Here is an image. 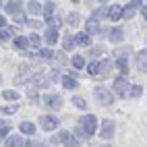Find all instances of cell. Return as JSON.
Instances as JSON below:
<instances>
[{
  "mask_svg": "<svg viewBox=\"0 0 147 147\" xmlns=\"http://www.w3.org/2000/svg\"><path fill=\"white\" fill-rule=\"evenodd\" d=\"M110 40H112V42H120V40H122V29H120V27H116V29H112V31H110Z\"/></svg>",
  "mask_w": 147,
  "mask_h": 147,
  "instance_id": "e0dca14e",
  "label": "cell"
},
{
  "mask_svg": "<svg viewBox=\"0 0 147 147\" xmlns=\"http://www.w3.org/2000/svg\"><path fill=\"white\" fill-rule=\"evenodd\" d=\"M93 95L97 97V102H100L102 106H110V104L114 102V95L108 91L106 87H95V89H93Z\"/></svg>",
  "mask_w": 147,
  "mask_h": 147,
  "instance_id": "7a4b0ae2",
  "label": "cell"
},
{
  "mask_svg": "<svg viewBox=\"0 0 147 147\" xmlns=\"http://www.w3.org/2000/svg\"><path fill=\"white\" fill-rule=\"evenodd\" d=\"M19 11H21V2H8V4H6V13L15 15V13H19Z\"/></svg>",
  "mask_w": 147,
  "mask_h": 147,
  "instance_id": "ac0fdd59",
  "label": "cell"
},
{
  "mask_svg": "<svg viewBox=\"0 0 147 147\" xmlns=\"http://www.w3.org/2000/svg\"><path fill=\"white\" fill-rule=\"evenodd\" d=\"M129 52H131V48L126 46V48H120V50L116 52V56H118V58H126V56H129Z\"/></svg>",
  "mask_w": 147,
  "mask_h": 147,
  "instance_id": "4dcf8cb0",
  "label": "cell"
},
{
  "mask_svg": "<svg viewBox=\"0 0 147 147\" xmlns=\"http://www.w3.org/2000/svg\"><path fill=\"white\" fill-rule=\"evenodd\" d=\"M0 27H4V17H0Z\"/></svg>",
  "mask_w": 147,
  "mask_h": 147,
  "instance_id": "b9f144b4",
  "label": "cell"
},
{
  "mask_svg": "<svg viewBox=\"0 0 147 147\" xmlns=\"http://www.w3.org/2000/svg\"><path fill=\"white\" fill-rule=\"evenodd\" d=\"M15 46H17V48H21V50H27V48H29L27 37H17V40H15Z\"/></svg>",
  "mask_w": 147,
  "mask_h": 147,
  "instance_id": "d4e9b609",
  "label": "cell"
},
{
  "mask_svg": "<svg viewBox=\"0 0 147 147\" xmlns=\"http://www.w3.org/2000/svg\"><path fill=\"white\" fill-rule=\"evenodd\" d=\"M44 11V19H46V23H56V19H54V13H56V4L54 2H46V6L42 8Z\"/></svg>",
  "mask_w": 147,
  "mask_h": 147,
  "instance_id": "277c9868",
  "label": "cell"
},
{
  "mask_svg": "<svg viewBox=\"0 0 147 147\" xmlns=\"http://www.w3.org/2000/svg\"><path fill=\"white\" fill-rule=\"evenodd\" d=\"M27 11L31 13V15H40L42 13V6H40V2H29L27 4Z\"/></svg>",
  "mask_w": 147,
  "mask_h": 147,
  "instance_id": "2e32d148",
  "label": "cell"
},
{
  "mask_svg": "<svg viewBox=\"0 0 147 147\" xmlns=\"http://www.w3.org/2000/svg\"><path fill=\"white\" fill-rule=\"evenodd\" d=\"M129 83H126L124 79H116L114 81V89H116V93H118V95H126V91H129Z\"/></svg>",
  "mask_w": 147,
  "mask_h": 147,
  "instance_id": "52a82bcc",
  "label": "cell"
},
{
  "mask_svg": "<svg viewBox=\"0 0 147 147\" xmlns=\"http://www.w3.org/2000/svg\"><path fill=\"white\" fill-rule=\"evenodd\" d=\"M40 124H42L44 131H54L56 126H58V120L54 118V116H42V118H40Z\"/></svg>",
  "mask_w": 147,
  "mask_h": 147,
  "instance_id": "8992f818",
  "label": "cell"
},
{
  "mask_svg": "<svg viewBox=\"0 0 147 147\" xmlns=\"http://www.w3.org/2000/svg\"><path fill=\"white\" fill-rule=\"evenodd\" d=\"M97 66H100L97 62H91L89 66H87V68H89V75H91V77H97Z\"/></svg>",
  "mask_w": 147,
  "mask_h": 147,
  "instance_id": "d6a6232c",
  "label": "cell"
},
{
  "mask_svg": "<svg viewBox=\"0 0 147 147\" xmlns=\"http://www.w3.org/2000/svg\"><path fill=\"white\" fill-rule=\"evenodd\" d=\"M37 56L44 58V60H50V58L54 56V52H52V50H40V52H37Z\"/></svg>",
  "mask_w": 147,
  "mask_h": 147,
  "instance_id": "83f0119b",
  "label": "cell"
},
{
  "mask_svg": "<svg viewBox=\"0 0 147 147\" xmlns=\"http://www.w3.org/2000/svg\"><path fill=\"white\" fill-rule=\"evenodd\" d=\"M27 23L31 25V27H35V29H37V27H42V23H40V21H27Z\"/></svg>",
  "mask_w": 147,
  "mask_h": 147,
  "instance_id": "60d3db41",
  "label": "cell"
},
{
  "mask_svg": "<svg viewBox=\"0 0 147 147\" xmlns=\"http://www.w3.org/2000/svg\"><path fill=\"white\" fill-rule=\"evenodd\" d=\"M8 135V126H4V129H0V141H4V137Z\"/></svg>",
  "mask_w": 147,
  "mask_h": 147,
  "instance_id": "f35d334b",
  "label": "cell"
},
{
  "mask_svg": "<svg viewBox=\"0 0 147 147\" xmlns=\"http://www.w3.org/2000/svg\"><path fill=\"white\" fill-rule=\"evenodd\" d=\"M11 33H13V31H0V42L8 40V37H11Z\"/></svg>",
  "mask_w": 147,
  "mask_h": 147,
  "instance_id": "8d00e7d4",
  "label": "cell"
},
{
  "mask_svg": "<svg viewBox=\"0 0 147 147\" xmlns=\"http://www.w3.org/2000/svg\"><path fill=\"white\" fill-rule=\"evenodd\" d=\"M62 85L66 87V89H75V87H77V81L73 79V77H62Z\"/></svg>",
  "mask_w": 147,
  "mask_h": 147,
  "instance_id": "d6986e66",
  "label": "cell"
},
{
  "mask_svg": "<svg viewBox=\"0 0 147 147\" xmlns=\"http://www.w3.org/2000/svg\"><path fill=\"white\" fill-rule=\"evenodd\" d=\"M73 64H75L77 68H81V66L85 64V60H83V56H73Z\"/></svg>",
  "mask_w": 147,
  "mask_h": 147,
  "instance_id": "1f68e13d",
  "label": "cell"
},
{
  "mask_svg": "<svg viewBox=\"0 0 147 147\" xmlns=\"http://www.w3.org/2000/svg\"><path fill=\"white\" fill-rule=\"evenodd\" d=\"M21 133H27V135H33L35 133V126L31 122H23L21 124Z\"/></svg>",
  "mask_w": 147,
  "mask_h": 147,
  "instance_id": "7402d4cb",
  "label": "cell"
},
{
  "mask_svg": "<svg viewBox=\"0 0 147 147\" xmlns=\"http://www.w3.org/2000/svg\"><path fill=\"white\" fill-rule=\"evenodd\" d=\"M104 17H108V8H97V11L93 13V17H91V21H95V19H104Z\"/></svg>",
  "mask_w": 147,
  "mask_h": 147,
  "instance_id": "603a6c76",
  "label": "cell"
},
{
  "mask_svg": "<svg viewBox=\"0 0 147 147\" xmlns=\"http://www.w3.org/2000/svg\"><path fill=\"white\" fill-rule=\"evenodd\" d=\"M137 68H139V71H145L147 68V52L145 50L137 54Z\"/></svg>",
  "mask_w": 147,
  "mask_h": 147,
  "instance_id": "8fae6325",
  "label": "cell"
},
{
  "mask_svg": "<svg viewBox=\"0 0 147 147\" xmlns=\"http://www.w3.org/2000/svg\"><path fill=\"white\" fill-rule=\"evenodd\" d=\"M46 42H48V44H56V42H58V29H56V27H50V29L46 31Z\"/></svg>",
  "mask_w": 147,
  "mask_h": 147,
  "instance_id": "7c38bea8",
  "label": "cell"
},
{
  "mask_svg": "<svg viewBox=\"0 0 147 147\" xmlns=\"http://www.w3.org/2000/svg\"><path fill=\"white\" fill-rule=\"evenodd\" d=\"M106 50H104V46H95L93 50H91V56H102Z\"/></svg>",
  "mask_w": 147,
  "mask_h": 147,
  "instance_id": "836d02e7",
  "label": "cell"
},
{
  "mask_svg": "<svg viewBox=\"0 0 147 147\" xmlns=\"http://www.w3.org/2000/svg\"><path fill=\"white\" fill-rule=\"evenodd\" d=\"M73 37H66V40H64V50H71V48H73Z\"/></svg>",
  "mask_w": 147,
  "mask_h": 147,
  "instance_id": "d590c367",
  "label": "cell"
},
{
  "mask_svg": "<svg viewBox=\"0 0 147 147\" xmlns=\"http://www.w3.org/2000/svg\"><path fill=\"white\" fill-rule=\"evenodd\" d=\"M141 93H143V87H133V89H131V95L133 97H139Z\"/></svg>",
  "mask_w": 147,
  "mask_h": 147,
  "instance_id": "e575fe53",
  "label": "cell"
},
{
  "mask_svg": "<svg viewBox=\"0 0 147 147\" xmlns=\"http://www.w3.org/2000/svg\"><path fill=\"white\" fill-rule=\"evenodd\" d=\"M15 19H17L19 23H23V21H25V15H23L21 11H19V13H15Z\"/></svg>",
  "mask_w": 147,
  "mask_h": 147,
  "instance_id": "74e56055",
  "label": "cell"
},
{
  "mask_svg": "<svg viewBox=\"0 0 147 147\" xmlns=\"http://www.w3.org/2000/svg\"><path fill=\"white\" fill-rule=\"evenodd\" d=\"M110 71H112V62L110 60H104L100 66H97V77H108Z\"/></svg>",
  "mask_w": 147,
  "mask_h": 147,
  "instance_id": "9c48e42d",
  "label": "cell"
},
{
  "mask_svg": "<svg viewBox=\"0 0 147 147\" xmlns=\"http://www.w3.org/2000/svg\"><path fill=\"white\" fill-rule=\"evenodd\" d=\"M58 141H60V143H64L66 147H79V141H77L71 133H66V131H62V133H60V135H58L56 139H54V143H58Z\"/></svg>",
  "mask_w": 147,
  "mask_h": 147,
  "instance_id": "3957f363",
  "label": "cell"
},
{
  "mask_svg": "<svg viewBox=\"0 0 147 147\" xmlns=\"http://www.w3.org/2000/svg\"><path fill=\"white\" fill-rule=\"evenodd\" d=\"M73 42H77L79 46H89V35H87V33H77V37Z\"/></svg>",
  "mask_w": 147,
  "mask_h": 147,
  "instance_id": "5bb4252c",
  "label": "cell"
},
{
  "mask_svg": "<svg viewBox=\"0 0 147 147\" xmlns=\"http://www.w3.org/2000/svg\"><path fill=\"white\" fill-rule=\"evenodd\" d=\"M0 83H2V77H0Z\"/></svg>",
  "mask_w": 147,
  "mask_h": 147,
  "instance_id": "7bdbcfd3",
  "label": "cell"
},
{
  "mask_svg": "<svg viewBox=\"0 0 147 147\" xmlns=\"http://www.w3.org/2000/svg\"><path fill=\"white\" fill-rule=\"evenodd\" d=\"M73 104L77 106V108H81V110H85V108H87V104H85V100H83V97H73Z\"/></svg>",
  "mask_w": 147,
  "mask_h": 147,
  "instance_id": "4316f807",
  "label": "cell"
},
{
  "mask_svg": "<svg viewBox=\"0 0 147 147\" xmlns=\"http://www.w3.org/2000/svg\"><path fill=\"white\" fill-rule=\"evenodd\" d=\"M2 95H4V100H8V102H17V100H19V93H17V91H13V89L4 91Z\"/></svg>",
  "mask_w": 147,
  "mask_h": 147,
  "instance_id": "44dd1931",
  "label": "cell"
},
{
  "mask_svg": "<svg viewBox=\"0 0 147 147\" xmlns=\"http://www.w3.org/2000/svg\"><path fill=\"white\" fill-rule=\"evenodd\" d=\"M114 135V120H104V126H102V137L104 139H110Z\"/></svg>",
  "mask_w": 147,
  "mask_h": 147,
  "instance_id": "ba28073f",
  "label": "cell"
},
{
  "mask_svg": "<svg viewBox=\"0 0 147 147\" xmlns=\"http://www.w3.org/2000/svg\"><path fill=\"white\" fill-rule=\"evenodd\" d=\"M17 112V106H6V108H0V114H15Z\"/></svg>",
  "mask_w": 147,
  "mask_h": 147,
  "instance_id": "f1b7e54d",
  "label": "cell"
},
{
  "mask_svg": "<svg viewBox=\"0 0 147 147\" xmlns=\"http://www.w3.org/2000/svg\"><path fill=\"white\" fill-rule=\"evenodd\" d=\"M27 44L31 46V48H40L42 46V37L37 35V33H31V35H29V40H27Z\"/></svg>",
  "mask_w": 147,
  "mask_h": 147,
  "instance_id": "4fadbf2b",
  "label": "cell"
},
{
  "mask_svg": "<svg viewBox=\"0 0 147 147\" xmlns=\"http://www.w3.org/2000/svg\"><path fill=\"white\" fill-rule=\"evenodd\" d=\"M116 66H118V71H120V73H126V71H129L126 58H118V60H116Z\"/></svg>",
  "mask_w": 147,
  "mask_h": 147,
  "instance_id": "cb8c5ba5",
  "label": "cell"
},
{
  "mask_svg": "<svg viewBox=\"0 0 147 147\" xmlns=\"http://www.w3.org/2000/svg\"><path fill=\"white\" fill-rule=\"evenodd\" d=\"M81 23V17L77 15V13H71L68 15V25H79Z\"/></svg>",
  "mask_w": 147,
  "mask_h": 147,
  "instance_id": "484cf974",
  "label": "cell"
},
{
  "mask_svg": "<svg viewBox=\"0 0 147 147\" xmlns=\"http://www.w3.org/2000/svg\"><path fill=\"white\" fill-rule=\"evenodd\" d=\"M0 4H2V2H0Z\"/></svg>",
  "mask_w": 147,
  "mask_h": 147,
  "instance_id": "ee69618b",
  "label": "cell"
},
{
  "mask_svg": "<svg viewBox=\"0 0 147 147\" xmlns=\"http://www.w3.org/2000/svg\"><path fill=\"white\" fill-rule=\"evenodd\" d=\"M44 104H46L48 108H52V110H60L62 97H60V95H44Z\"/></svg>",
  "mask_w": 147,
  "mask_h": 147,
  "instance_id": "5b68a950",
  "label": "cell"
},
{
  "mask_svg": "<svg viewBox=\"0 0 147 147\" xmlns=\"http://www.w3.org/2000/svg\"><path fill=\"white\" fill-rule=\"evenodd\" d=\"M87 31H89V33H95V31H100V27H97L95 21H89V23H87Z\"/></svg>",
  "mask_w": 147,
  "mask_h": 147,
  "instance_id": "f546056e",
  "label": "cell"
},
{
  "mask_svg": "<svg viewBox=\"0 0 147 147\" xmlns=\"http://www.w3.org/2000/svg\"><path fill=\"white\" fill-rule=\"evenodd\" d=\"M6 147H23V139L21 137H11V139H6Z\"/></svg>",
  "mask_w": 147,
  "mask_h": 147,
  "instance_id": "9a60e30c",
  "label": "cell"
},
{
  "mask_svg": "<svg viewBox=\"0 0 147 147\" xmlns=\"http://www.w3.org/2000/svg\"><path fill=\"white\" fill-rule=\"evenodd\" d=\"M33 83H35L37 87H44V85H48V77H44V75H35V77H33Z\"/></svg>",
  "mask_w": 147,
  "mask_h": 147,
  "instance_id": "ffe728a7",
  "label": "cell"
},
{
  "mask_svg": "<svg viewBox=\"0 0 147 147\" xmlns=\"http://www.w3.org/2000/svg\"><path fill=\"white\" fill-rule=\"evenodd\" d=\"M108 17H110L112 21H118V19L122 17V8H120L118 4H114V6H110V8H108Z\"/></svg>",
  "mask_w": 147,
  "mask_h": 147,
  "instance_id": "30bf717a",
  "label": "cell"
},
{
  "mask_svg": "<svg viewBox=\"0 0 147 147\" xmlns=\"http://www.w3.org/2000/svg\"><path fill=\"white\" fill-rule=\"evenodd\" d=\"M79 129H81V133H83V135L91 137V135L97 131V118H95L93 114H89V116H83V118L79 120Z\"/></svg>",
  "mask_w": 147,
  "mask_h": 147,
  "instance_id": "6da1fadb",
  "label": "cell"
},
{
  "mask_svg": "<svg viewBox=\"0 0 147 147\" xmlns=\"http://www.w3.org/2000/svg\"><path fill=\"white\" fill-rule=\"evenodd\" d=\"M29 97H31V100H33V102L37 100V93H35V89H29Z\"/></svg>",
  "mask_w": 147,
  "mask_h": 147,
  "instance_id": "ab89813d",
  "label": "cell"
}]
</instances>
